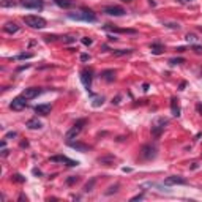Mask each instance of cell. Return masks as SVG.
I'll return each mask as SVG.
<instances>
[{
  "mask_svg": "<svg viewBox=\"0 0 202 202\" xmlns=\"http://www.w3.org/2000/svg\"><path fill=\"white\" fill-rule=\"evenodd\" d=\"M70 19H76V21H85V22H95L96 16L92 10H87V8H82L79 13H68Z\"/></svg>",
  "mask_w": 202,
  "mask_h": 202,
  "instance_id": "1",
  "label": "cell"
},
{
  "mask_svg": "<svg viewBox=\"0 0 202 202\" xmlns=\"http://www.w3.org/2000/svg\"><path fill=\"white\" fill-rule=\"evenodd\" d=\"M24 22L32 29H44L46 27V19H43L41 16H24Z\"/></svg>",
  "mask_w": 202,
  "mask_h": 202,
  "instance_id": "2",
  "label": "cell"
},
{
  "mask_svg": "<svg viewBox=\"0 0 202 202\" xmlns=\"http://www.w3.org/2000/svg\"><path fill=\"white\" fill-rule=\"evenodd\" d=\"M168 123V120L166 118H157V122H155L153 125H152V134H153V137H158L161 136V133L164 131V125Z\"/></svg>",
  "mask_w": 202,
  "mask_h": 202,
  "instance_id": "3",
  "label": "cell"
},
{
  "mask_svg": "<svg viewBox=\"0 0 202 202\" xmlns=\"http://www.w3.org/2000/svg\"><path fill=\"white\" fill-rule=\"evenodd\" d=\"M21 5L24 8H29V10H38V11L44 8L43 0H21Z\"/></svg>",
  "mask_w": 202,
  "mask_h": 202,
  "instance_id": "4",
  "label": "cell"
},
{
  "mask_svg": "<svg viewBox=\"0 0 202 202\" xmlns=\"http://www.w3.org/2000/svg\"><path fill=\"white\" fill-rule=\"evenodd\" d=\"M51 161L52 163H65L67 166H70V168H74V166H78L79 164V161H74V160H70L68 157H65V155H56V157H51Z\"/></svg>",
  "mask_w": 202,
  "mask_h": 202,
  "instance_id": "5",
  "label": "cell"
},
{
  "mask_svg": "<svg viewBox=\"0 0 202 202\" xmlns=\"http://www.w3.org/2000/svg\"><path fill=\"white\" fill-rule=\"evenodd\" d=\"M25 106H27V98H24L22 95L21 96H16L11 103H10V109H13V111H22Z\"/></svg>",
  "mask_w": 202,
  "mask_h": 202,
  "instance_id": "6",
  "label": "cell"
},
{
  "mask_svg": "<svg viewBox=\"0 0 202 202\" xmlns=\"http://www.w3.org/2000/svg\"><path fill=\"white\" fill-rule=\"evenodd\" d=\"M141 157L144 160H153L155 157H157V149H155L153 145H144L142 150H141Z\"/></svg>",
  "mask_w": 202,
  "mask_h": 202,
  "instance_id": "7",
  "label": "cell"
},
{
  "mask_svg": "<svg viewBox=\"0 0 202 202\" xmlns=\"http://www.w3.org/2000/svg\"><path fill=\"white\" fill-rule=\"evenodd\" d=\"M103 13H106L109 16H123L126 11H125V8H122V6L111 5V6H104L103 8Z\"/></svg>",
  "mask_w": 202,
  "mask_h": 202,
  "instance_id": "8",
  "label": "cell"
},
{
  "mask_svg": "<svg viewBox=\"0 0 202 202\" xmlns=\"http://www.w3.org/2000/svg\"><path fill=\"white\" fill-rule=\"evenodd\" d=\"M92 79H93V76H92V71L90 70H82V73H81V81H82V84H84V87L87 90H90V87H92Z\"/></svg>",
  "mask_w": 202,
  "mask_h": 202,
  "instance_id": "9",
  "label": "cell"
},
{
  "mask_svg": "<svg viewBox=\"0 0 202 202\" xmlns=\"http://www.w3.org/2000/svg\"><path fill=\"white\" fill-rule=\"evenodd\" d=\"M41 92H43V90H41L40 87H29V88H25V90L22 92V96L27 98V99H33V98L38 96Z\"/></svg>",
  "mask_w": 202,
  "mask_h": 202,
  "instance_id": "10",
  "label": "cell"
},
{
  "mask_svg": "<svg viewBox=\"0 0 202 202\" xmlns=\"http://www.w3.org/2000/svg\"><path fill=\"white\" fill-rule=\"evenodd\" d=\"M164 183H166V185H186L188 182L182 175H171V177H168L164 180Z\"/></svg>",
  "mask_w": 202,
  "mask_h": 202,
  "instance_id": "11",
  "label": "cell"
},
{
  "mask_svg": "<svg viewBox=\"0 0 202 202\" xmlns=\"http://www.w3.org/2000/svg\"><path fill=\"white\" fill-rule=\"evenodd\" d=\"M33 109H35V112L38 115H49L51 111H52L51 104H38V106H35Z\"/></svg>",
  "mask_w": 202,
  "mask_h": 202,
  "instance_id": "12",
  "label": "cell"
},
{
  "mask_svg": "<svg viewBox=\"0 0 202 202\" xmlns=\"http://www.w3.org/2000/svg\"><path fill=\"white\" fill-rule=\"evenodd\" d=\"M68 145L71 147V149H74V150H78V152H82V153H85V152H88L90 150V147L87 145V144H82V142H71V141H68Z\"/></svg>",
  "mask_w": 202,
  "mask_h": 202,
  "instance_id": "13",
  "label": "cell"
},
{
  "mask_svg": "<svg viewBox=\"0 0 202 202\" xmlns=\"http://www.w3.org/2000/svg\"><path fill=\"white\" fill-rule=\"evenodd\" d=\"M54 3H56L57 6L60 8H65V10H68V8H73L76 5L74 0H54Z\"/></svg>",
  "mask_w": 202,
  "mask_h": 202,
  "instance_id": "14",
  "label": "cell"
},
{
  "mask_svg": "<svg viewBox=\"0 0 202 202\" xmlns=\"http://www.w3.org/2000/svg\"><path fill=\"white\" fill-rule=\"evenodd\" d=\"M101 79H104L106 82H112L115 79V71L114 70H104V71H101Z\"/></svg>",
  "mask_w": 202,
  "mask_h": 202,
  "instance_id": "15",
  "label": "cell"
},
{
  "mask_svg": "<svg viewBox=\"0 0 202 202\" xmlns=\"http://www.w3.org/2000/svg\"><path fill=\"white\" fill-rule=\"evenodd\" d=\"M171 112L175 117L180 115V106H179V99L177 98H171Z\"/></svg>",
  "mask_w": 202,
  "mask_h": 202,
  "instance_id": "16",
  "label": "cell"
},
{
  "mask_svg": "<svg viewBox=\"0 0 202 202\" xmlns=\"http://www.w3.org/2000/svg\"><path fill=\"white\" fill-rule=\"evenodd\" d=\"M17 30H19V25H17V24H14V22H6V24L3 25V32L10 33V35L16 33Z\"/></svg>",
  "mask_w": 202,
  "mask_h": 202,
  "instance_id": "17",
  "label": "cell"
},
{
  "mask_svg": "<svg viewBox=\"0 0 202 202\" xmlns=\"http://www.w3.org/2000/svg\"><path fill=\"white\" fill-rule=\"evenodd\" d=\"M25 126L29 128V130H40V128L43 126V123L38 120V118H30V120L25 123Z\"/></svg>",
  "mask_w": 202,
  "mask_h": 202,
  "instance_id": "18",
  "label": "cell"
},
{
  "mask_svg": "<svg viewBox=\"0 0 202 202\" xmlns=\"http://www.w3.org/2000/svg\"><path fill=\"white\" fill-rule=\"evenodd\" d=\"M81 131H82L81 128H78V126L74 125V126H73L71 130H70V131L65 134V139H67V142H68V141H71V139H74V137H76V136H78Z\"/></svg>",
  "mask_w": 202,
  "mask_h": 202,
  "instance_id": "19",
  "label": "cell"
},
{
  "mask_svg": "<svg viewBox=\"0 0 202 202\" xmlns=\"http://www.w3.org/2000/svg\"><path fill=\"white\" fill-rule=\"evenodd\" d=\"M150 51H152V54H155V56H160V54L164 52V46L161 43H152Z\"/></svg>",
  "mask_w": 202,
  "mask_h": 202,
  "instance_id": "20",
  "label": "cell"
},
{
  "mask_svg": "<svg viewBox=\"0 0 202 202\" xmlns=\"http://www.w3.org/2000/svg\"><path fill=\"white\" fill-rule=\"evenodd\" d=\"M130 54H133V49H118V51H114V56H117V57L130 56Z\"/></svg>",
  "mask_w": 202,
  "mask_h": 202,
  "instance_id": "21",
  "label": "cell"
},
{
  "mask_svg": "<svg viewBox=\"0 0 202 202\" xmlns=\"http://www.w3.org/2000/svg\"><path fill=\"white\" fill-rule=\"evenodd\" d=\"M95 183H96V179H92L90 182H87V183H85V186H84V193H90Z\"/></svg>",
  "mask_w": 202,
  "mask_h": 202,
  "instance_id": "22",
  "label": "cell"
},
{
  "mask_svg": "<svg viewBox=\"0 0 202 202\" xmlns=\"http://www.w3.org/2000/svg\"><path fill=\"white\" fill-rule=\"evenodd\" d=\"M103 101H104L103 96H95V95H93V103H92V104H93L95 107H98V106L103 104Z\"/></svg>",
  "mask_w": 202,
  "mask_h": 202,
  "instance_id": "23",
  "label": "cell"
},
{
  "mask_svg": "<svg viewBox=\"0 0 202 202\" xmlns=\"http://www.w3.org/2000/svg\"><path fill=\"white\" fill-rule=\"evenodd\" d=\"M169 63H171V65H180V63H185V59H182V57H177V59H169Z\"/></svg>",
  "mask_w": 202,
  "mask_h": 202,
  "instance_id": "24",
  "label": "cell"
},
{
  "mask_svg": "<svg viewBox=\"0 0 202 202\" xmlns=\"http://www.w3.org/2000/svg\"><path fill=\"white\" fill-rule=\"evenodd\" d=\"M24 59H32V54H19V56H16V60H24Z\"/></svg>",
  "mask_w": 202,
  "mask_h": 202,
  "instance_id": "25",
  "label": "cell"
},
{
  "mask_svg": "<svg viewBox=\"0 0 202 202\" xmlns=\"http://www.w3.org/2000/svg\"><path fill=\"white\" fill-rule=\"evenodd\" d=\"M79 180V177H76V175H73V177H70L68 180H67V185H74V183Z\"/></svg>",
  "mask_w": 202,
  "mask_h": 202,
  "instance_id": "26",
  "label": "cell"
},
{
  "mask_svg": "<svg viewBox=\"0 0 202 202\" xmlns=\"http://www.w3.org/2000/svg\"><path fill=\"white\" fill-rule=\"evenodd\" d=\"M191 49L194 51L196 54H202V46H199V44H193V46H191Z\"/></svg>",
  "mask_w": 202,
  "mask_h": 202,
  "instance_id": "27",
  "label": "cell"
},
{
  "mask_svg": "<svg viewBox=\"0 0 202 202\" xmlns=\"http://www.w3.org/2000/svg\"><path fill=\"white\" fill-rule=\"evenodd\" d=\"M81 41H82V44H85V46H90L92 43H93V40L88 38V36H84V38H82Z\"/></svg>",
  "mask_w": 202,
  "mask_h": 202,
  "instance_id": "28",
  "label": "cell"
},
{
  "mask_svg": "<svg viewBox=\"0 0 202 202\" xmlns=\"http://www.w3.org/2000/svg\"><path fill=\"white\" fill-rule=\"evenodd\" d=\"M13 180H14V182H19V183L25 182V179L21 175V174H16V175H13Z\"/></svg>",
  "mask_w": 202,
  "mask_h": 202,
  "instance_id": "29",
  "label": "cell"
},
{
  "mask_svg": "<svg viewBox=\"0 0 202 202\" xmlns=\"http://www.w3.org/2000/svg\"><path fill=\"white\" fill-rule=\"evenodd\" d=\"M16 136H17L16 131H10V133H6V134H5L3 139H13V137H16Z\"/></svg>",
  "mask_w": 202,
  "mask_h": 202,
  "instance_id": "30",
  "label": "cell"
},
{
  "mask_svg": "<svg viewBox=\"0 0 202 202\" xmlns=\"http://www.w3.org/2000/svg\"><path fill=\"white\" fill-rule=\"evenodd\" d=\"M118 189V183H117V185H114V186H111V188H109L107 191H106V194H112V193H115Z\"/></svg>",
  "mask_w": 202,
  "mask_h": 202,
  "instance_id": "31",
  "label": "cell"
},
{
  "mask_svg": "<svg viewBox=\"0 0 202 202\" xmlns=\"http://www.w3.org/2000/svg\"><path fill=\"white\" fill-rule=\"evenodd\" d=\"M63 41H65V43H74L76 38H74V36H71V35H68V36H65V38H63Z\"/></svg>",
  "mask_w": 202,
  "mask_h": 202,
  "instance_id": "32",
  "label": "cell"
},
{
  "mask_svg": "<svg viewBox=\"0 0 202 202\" xmlns=\"http://www.w3.org/2000/svg\"><path fill=\"white\" fill-rule=\"evenodd\" d=\"M98 161H99V163H112L114 158H112V157H106V158H99Z\"/></svg>",
  "mask_w": 202,
  "mask_h": 202,
  "instance_id": "33",
  "label": "cell"
},
{
  "mask_svg": "<svg viewBox=\"0 0 202 202\" xmlns=\"http://www.w3.org/2000/svg\"><path fill=\"white\" fill-rule=\"evenodd\" d=\"M186 41H188V43H189V41H191V43H196L197 38H196L194 35H186Z\"/></svg>",
  "mask_w": 202,
  "mask_h": 202,
  "instance_id": "34",
  "label": "cell"
},
{
  "mask_svg": "<svg viewBox=\"0 0 202 202\" xmlns=\"http://www.w3.org/2000/svg\"><path fill=\"white\" fill-rule=\"evenodd\" d=\"M87 60H90V56H88V54H82V56H81V62H87Z\"/></svg>",
  "mask_w": 202,
  "mask_h": 202,
  "instance_id": "35",
  "label": "cell"
},
{
  "mask_svg": "<svg viewBox=\"0 0 202 202\" xmlns=\"http://www.w3.org/2000/svg\"><path fill=\"white\" fill-rule=\"evenodd\" d=\"M44 40L49 43V41H54V40H56V36H54V35H46V36H44Z\"/></svg>",
  "mask_w": 202,
  "mask_h": 202,
  "instance_id": "36",
  "label": "cell"
},
{
  "mask_svg": "<svg viewBox=\"0 0 202 202\" xmlns=\"http://www.w3.org/2000/svg\"><path fill=\"white\" fill-rule=\"evenodd\" d=\"M14 2H2V6H14Z\"/></svg>",
  "mask_w": 202,
  "mask_h": 202,
  "instance_id": "37",
  "label": "cell"
},
{
  "mask_svg": "<svg viewBox=\"0 0 202 202\" xmlns=\"http://www.w3.org/2000/svg\"><path fill=\"white\" fill-rule=\"evenodd\" d=\"M142 197H144V193H141V194H137V196L131 197V200H139V199H142Z\"/></svg>",
  "mask_w": 202,
  "mask_h": 202,
  "instance_id": "38",
  "label": "cell"
},
{
  "mask_svg": "<svg viewBox=\"0 0 202 202\" xmlns=\"http://www.w3.org/2000/svg\"><path fill=\"white\" fill-rule=\"evenodd\" d=\"M118 103H120V95H118V96H115V98L112 99V104H118Z\"/></svg>",
  "mask_w": 202,
  "mask_h": 202,
  "instance_id": "39",
  "label": "cell"
},
{
  "mask_svg": "<svg viewBox=\"0 0 202 202\" xmlns=\"http://www.w3.org/2000/svg\"><path fill=\"white\" fill-rule=\"evenodd\" d=\"M33 174H35V175H41V171H38V169H33Z\"/></svg>",
  "mask_w": 202,
  "mask_h": 202,
  "instance_id": "40",
  "label": "cell"
},
{
  "mask_svg": "<svg viewBox=\"0 0 202 202\" xmlns=\"http://www.w3.org/2000/svg\"><path fill=\"white\" fill-rule=\"evenodd\" d=\"M19 200H27V197H25L24 194H21V196H19Z\"/></svg>",
  "mask_w": 202,
  "mask_h": 202,
  "instance_id": "41",
  "label": "cell"
},
{
  "mask_svg": "<svg viewBox=\"0 0 202 202\" xmlns=\"http://www.w3.org/2000/svg\"><path fill=\"white\" fill-rule=\"evenodd\" d=\"M142 87H144V92H147V90H149V84H144Z\"/></svg>",
  "mask_w": 202,
  "mask_h": 202,
  "instance_id": "42",
  "label": "cell"
},
{
  "mask_svg": "<svg viewBox=\"0 0 202 202\" xmlns=\"http://www.w3.org/2000/svg\"><path fill=\"white\" fill-rule=\"evenodd\" d=\"M197 111H199V112H202V106H200V104L197 106Z\"/></svg>",
  "mask_w": 202,
  "mask_h": 202,
  "instance_id": "43",
  "label": "cell"
},
{
  "mask_svg": "<svg viewBox=\"0 0 202 202\" xmlns=\"http://www.w3.org/2000/svg\"><path fill=\"white\" fill-rule=\"evenodd\" d=\"M179 2H180V3H185V2H186V0H179Z\"/></svg>",
  "mask_w": 202,
  "mask_h": 202,
  "instance_id": "44",
  "label": "cell"
},
{
  "mask_svg": "<svg viewBox=\"0 0 202 202\" xmlns=\"http://www.w3.org/2000/svg\"><path fill=\"white\" fill-rule=\"evenodd\" d=\"M122 2H131V0H122Z\"/></svg>",
  "mask_w": 202,
  "mask_h": 202,
  "instance_id": "45",
  "label": "cell"
},
{
  "mask_svg": "<svg viewBox=\"0 0 202 202\" xmlns=\"http://www.w3.org/2000/svg\"><path fill=\"white\" fill-rule=\"evenodd\" d=\"M186 2H193V0H186Z\"/></svg>",
  "mask_w": 202,
  "mask_h": 202,
  "instance_id": "46",
  "label": "cell"
}]
</instances>
